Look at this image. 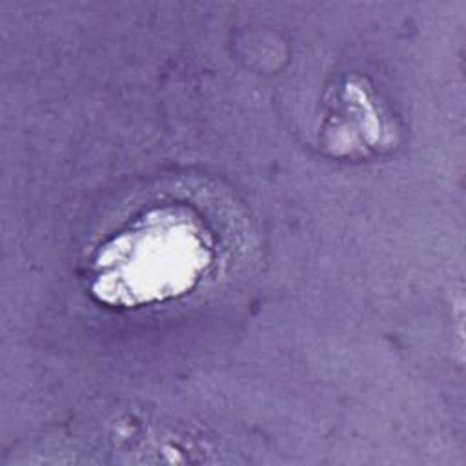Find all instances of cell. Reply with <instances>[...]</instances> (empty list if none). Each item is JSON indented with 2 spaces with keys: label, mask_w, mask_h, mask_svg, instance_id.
Segmentation results:
<instances>
[{
  "label": "cell",
  "mask_w": 466,
  "mask_h": 466,
  "mask_svg": "<svg viewBox=\"0 0 466 466\" xmlns=\"http://www.w3.org/2000/svg\"><path fill=\"white\" fill-rule=\"evenodd\" d=\"M211 237L184 209H153L113 237L95 260L93 293L140 306L191 289L211 264Z\"/></svg>",
  "instance_id": "6da1fadb"
}]
</instances>
